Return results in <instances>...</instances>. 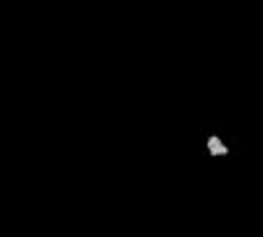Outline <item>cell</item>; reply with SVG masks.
I'll return each instance as SVG.
<instances>
[{"instance_id": "obj_1", "label": "cell", "mask_w": 263, "mask_h": 237, "mask_svg": "<svg viewBox=\"0 0 263 237\" xmlns=\"http://www.w3.org/2000/svg\"><path fill=\"white\" fill-rule=\"evenodd\" d=\"M205 145H208V153H211V156H229V148L224 145V140H221V137L211 135Z\"/></svg>"}]
</instances>
